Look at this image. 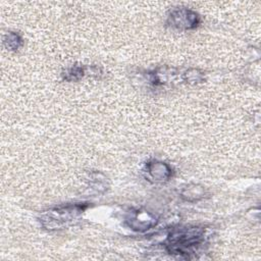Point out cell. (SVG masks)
<instances>
[{
    "label": "cell",
    "mask_w": 261,
    "mask_h": 261,
    "mask_svg": "<svg viewBox=\"0 0 261 261\" xmlns=\"http://www.w3.org/2000/svg\"><path fill=\"white\" fill-rule=\"evenodd\" d=\"M206 228L200 225L173 227L164 241L165 250L172 255L190 258L205 243Z\"/></svg>",
    "instance_id": "obj_1"
},
{
    "label": "cell",
    "mask_w": 261,
    "mask_h": 261,
    "mask_svg": "<svg viewBox=\"0 0 261 261\" xmlns=\"http://www.w3.org/2000/svg\"><path fill=\"white\" fill-rule=\"evenodd\" d=\"M88 207V203H73L56 206L43 211L39 215V222L46 230H61L74 224Z\"/></svg>",
    "instance_id": "obj_2"
},
{
    "label": "cell",
    "mask_w": 261,
    "mask_h": 261,
    "mask_svg": "<svg viewBox=\"0 0 261 261\" xmlns=\"http://www.w3.org/2000/svg\"><path fill=\"white\" fill-rule=\"evenodd\" d=\"M200 22L199 14L189 8L173 9L166 20V23L178 31H190L198 27Z\"/></svg>",
    "instance_id": "obj_3"
},
{
    "label": "cell",
    "mask_w": 261,
    "mask_h": 261,
    "mask_svg": "<svg viewBox=\"0 0 261 261\" xmlns=\"http://www.w3.org/2000/svg\"><path fill=\"white\" fill-rule=\"evenodd\" d=\"M158 222L157 216L152 212H149L145 209H135L127 213L125 217L126 225L139 232H144L146 230L154 227Z\"/></svg>",
    "instance_id": "obj_4"
},
{
    "label": "cell",
    "mask_w": 261,
    "mask_h": 261,
    "mask_svg": "<svg viewBox=\"0 0 261 261\" xmlns=\"http://www.w3.org/2000/svg\"><path fill=\"white\" fill-rule=\"evenodd\" d=\"M144 172L146 178L152 182H165L172 176V168L169 164L160 160H150L146 163Z\"/></svg>",
    "instance_id": "obj_5"
},
{
    "label": "cell",
    "mask_w": 261,
    "mask_h": 261,
    "mask_svg": "<svg viewBox=\"0 0 261 261\" xmlns=\"http://www.w3.org/2000/svg\"><path fill=\"white\" fill-rule=\"evenodd\" d=\"M172 70L173 68L170 67H158L154 69L152 72H150L151 84H153L155 87L166 85L172 80V76L175 75Z\"/></svg>",
    "instance_id": "obj_6"
},
{
    "label": "cell",
    "mask_w": 261,
    "mask_h": 261,
    "mask_svg": "<svg viewBox=\"0 0 261 261\" xmlns=\"http://www.w3.org/2000/svg\"><path fill=\"white\" fill-rule=\"evenodd\" d=\"M180 197L188 202H195L204 198L205 190L202 186L196 184H190L181 189L179 193Z\"/></svg>",
    "instance_id": "obj_7"
},
{
    "label": "cell",
    "mask_w": 261,
    "mask_h": 261,
    "mask_svg": "<svg viewBox=\"0 0 261 261\" xmlns=\"http://www.w3.org/2000/svg\"><path fill=\"white\" fill-rule=\"evenodd\" d=\"M87 73V67L83 64H73L62 72V79L66 82H77Z\"/></svg>",
    "instance_id": "obj_8"
},
{
    "label": "cell",
    "mask_w": 261,
    "mask_h": 261,
    "mask_svg": "<svg viewBox=\"0 0 261 261\" xmlns=\"http://www.w3.org/2000/svg\"><path fill=\"white\" fill-rule=\"evenodd\" d=\"M3 44L6 49L10 51H17L23 45L22 37L15 32H8L3 39Z\"/></svg>",
    "instance_id": "obj_9"
},
{
    "label": "cell",
    "mask_w": 261,
    "mask_h": 261,
    "mask_svg": "<svg viewBox=\"0 0 261 261\" xmlns=\"http://www.w3.org/2000/svg\"><path fill=\"white\" fill-rule=\"evenodd\" d=\"M181 77H182L184 82H186L187 84H190V85H196V84H199V83H202L205 81L203 72L196 68H190V69L186 70L182 73Z\"/></svg>",
    "instance_id": "obj_10"
}]
</instances>
